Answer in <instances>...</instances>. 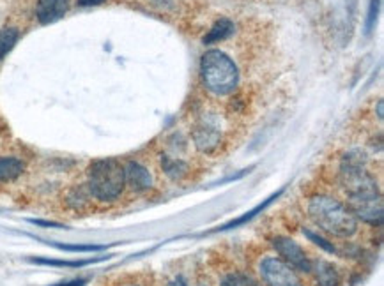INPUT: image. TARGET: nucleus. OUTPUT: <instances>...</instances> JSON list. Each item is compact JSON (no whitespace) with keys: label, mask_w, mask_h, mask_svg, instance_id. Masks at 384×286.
I'll return each mask as SVG.
<instances>
[{"label":"nucleus","mask_w":384,"mask_h":286,"mask_svg":"<svg viewBox=\"0 0 384 286\" xmlns=\"http://www.w3.org/2000/svg\"><path fill=\"white\" fill-rule=\"evenodd\" d=\"M198 286H207V285H198Z\"/></svg>","instance_id":"cd10ccee"},{"label":"nucleus","mask_w":384,"mask_h":286,"mask_svg":"<svg viewBox=\"0 0 384 286\" xmlns=\"http://www.w3.org/2000/svg\"><path fill=\"white\" fill-rule=\"evenodd\" d=\"M377 117L383 119V101H379V105H377Z\"/></svg>","instance_id":"393cba45"},{"label":"nucleus","mask_w":384,"mask_h":286,"mask_svg":"<svg viewBox=\"0 0 384 286\" xmlns=\"http://www.w3.org/2000/svg\"><path fill=\"white\" fill-rule=\"evenodd\" d=\"M125 286H138V285H125Z\"/></svg>","instance_id":"bb28decb"},{"label":"nucleus","mask_w":384,"mask_h":286,"mask_svg":"<svg viewBox=\"0 0 384 286\" xmlns=\"http://www.w3.org/2000/svg\"><path fill=\"white\" fill-rule=\"evenodd\" d=\"M273 248L276 249L280 258L284 260L287 265H291L294 271L310 272L312 260L308 258L305 249H303L296 240L289 239V237H276V239L273 240Z\"/></svg>","instance_id":"423d86ee"},{"label":"nucleus","mask_w":384,"mask_h":286,"mask_svg":"<svg viewBox=\"0 0 384 286\" xmlns=\"http://www.w3.org/2000/svg\"><path fill=\"white\" fill-rule=\"evenodd\" d=\"M105 0H78V6H99Z\"/></svg>","instance_id":"b1692460"},{"label":"nucleus","mask_w":384,"mask_h":286,"mask_svg":"<svg viewBox=\"0 0 384 286\" xmlns=\"http://www.w3.org/2000/svg\"><path fill=\"white\" fill-rule=\"evenodd\" d=\"M280 194H282V191H278V193H275V194H271V196L268 198V200L264 201V203H260V205H257L255 209H252V210H248V212L245 214V216H241V217H237V219H234V221H230V223H227V224H223V226H221V228H218L220 230V232H223V230H230V228H237V226H241V224H245L246 221H250V219H253V217L257 216V214L259 212H262V210L266 209V207L269 205V203H273V200H276V198L280 196ZM216 230V232H218Z\"/></svg>","instance_id":"4468645a"},{"label":"nucleus","mask_w":384,"mask_h":286,"mask_svg":"<svg viewBox=\"0 0 384 286\" xmlns=\"http://www.w3.org/2000/svg\"><path fill=\"white\" fill-rule=\"evenodd\" d=\"M109 256H103V258H93V260H78V262H67V260H48V258H32V262L39 263V265H54V267H83V265H89V263H96L99 260H105Z\"/></svg>","instance_id":"dca6fc26"},{"label":"nucleus","mask_w":384,"mask_h":286,"mask_svg":"<svg viewBox=\"0 0 384 286\" xmlns=\"http://www.w3.org/2000/svg\"><path fill=\"white\" fill-rule=\"evenodd\" d=\"M125 178L129 190L135 193H144L152 187V177L144 165L136 161H129L125 168Z\"/></svg>","instance_id":"6e6552de"},{"label":"nucleus","mask_w":384,"mask_h":286,"mask_svg":"<svg viewBox=\"0 0 384 286\" xmlns=\"http://www.w3.org/2000/svg\"><path fill=\"white\" fill-rule=\"evenodd\" d=\"M87 187L96 200H117L126 187L125 167L115 159H97L89 167Z\"/></svg>","instance_id":"20e7f679"},{"label":"nucleus","mask_w":384,"mask_h":286,"mask_svg":"<svg viewBox=\"0 0 384 286\" xmlns=\"http://www.w3.org/2000/svg\"><path fill=\"white\" fill-rule=\"evenodd\" d=\"M67 9H70V0H38L35 15L39 24L48 25L63 18Z\"/></svg>","instance_id":"1a4fd4ad"},{"label":"nucleus","mask_w":384,"mask_h":286,"mask_svg":"<svg viewBox=\"0 0 384 286\" xmlns=\"http://www.w3.org/2000/svg\"><path fill=\"white\" fill-rule=\"evenodd\" d=\"M193 142L195 147L204 154H211L220 147L221 133L216 124H213L211 120H200L193 131Z\"/></svg>","instance_id":"0eeeda50"},{"label":"nucleus","mask_w":384,"mask_h":286,"mask_svg":"<svg viewBox=\"0 0 384 286\" xmlns=\"http://www.w3.org/2000/svg\"><path fill=\"white\" fill-rule=\"evenodd\" d=\"M19 37L18 28L15 27H6L0 31V60L9 53V51L15 48L16 41Z\"/></svg>","instance_id":"2eb2a0df"},{"label":"nucleus","mask_w":384,"mask_h":286,"mask_svg":"<svg viewBox=\"0 0 384 286\" xmlns=\"http://www.w3.org/2000/svg\"><path fill=\"white\" fill-rule=\"evenodd\" d=\"M86 279H73V281H67V283H58V285L54 286H86Z\"/></svg>","instance_id":"5701e85b"},{"label":"nucleus","mask_w":384,"mask_h":286,"mask_svg":"<svg viewBox=\"0 0 384 286\" xmlns=\"http://www.w3.org/2000/svg\"><path fill=\"white\" fill-rule=\"evenodd\" d=\"M25 165L22 159L13 155H0V182H11L24 174Z\"/></svg>","instance_id":"9b49d317"},{"label":"nucleus","mask_w":384,"mask_h":286,"mask_svg":"<svg viewBox=\"0 0 384 286\" xmlns=\"http://www.w3.org/2000/svg\"><path fill=\"white\" fill-rule=\"evenodd\" d=\"M200 74L206 89L214 96H229L237 89L239 69L221 50H209L200 60Z\"/></svg>","instance_id":"7ed1b4c3"},{"label":"nucleus","mask_w":384,"mask_h":286,"mask_svg":"<svg viewBox=\"0 0 384 286\" xmlns=\"http://www.w3.org/2000/svg\"><path fill=\"white\" fill-rule=\"evenodd\" d=\"M234 34V24L230 19L221 18L218 19L216 24L211 27V31L207 32V35L204 37V44H213V43H220L223 39L230 37Z\"/></svg>","instance_id":"f8f14e48"},{"label":"nucleus","mask_w":384,"mask_h":286,"mask_svg":"<svg viewBox=\"0 0 384 286\" xmlns=\"http://www.w3.org/2000/svg\"><path fill=\"white\" fill-rule=\"evenodd\" d=\"M32 224H38V226H50V228H63V224L51 223V221H41V219H31Z\"/></svg>","instance_id":"4be33fe9"},{"label":"nucleus","mask_w":384,"mask_h":286,"mask_svg":"<svg viewBox=\"0 0 384 286\" xmlns=\"http://www.w3.org/2000/svg\"><path fill=\"white\" fill-rule=\"evenodd\" d=\"M260 276L268 286H303L298 272L275 256H268L260 262Z\"/></svg>","instance_id":"39448f33"},{"label":"nucleus","mask_w":384,"mask_h":286,"mask_svg":"<svg viewBox=\"0 0 384 286\" xmlns=\"http://www.w3.org/2000/svg\"><path fill=\"white\" fill-rule=\"evenodd\" d=\"M221 286H262L255 278L245 272H232V274L225 276Z\"/></svg>","instance_id":"f3484780"},{"label":"nucleus","mask_w":384,"mask_h":286,"mask_svg":"<svg viewBox=\"0 0 384 286\" xmlns=\"http://www.w3.org/2000/svg\"><path fill=\"white\" fill-rule=\"evenodd\" d=\"M338 175L347 194V209L354 217L369 224L383 223V196L376 178L367 171V155L360 151L347 152Z\"/></svg>","instance_id":"f257e3e1"},{"label":"nucleus","mask_w":384,"mask_h":286,"mask_svg":"<svg viewBox=\"0 0 384 286\" xmlns=\"http://www.w3.org/2000/svg\"><path fill=\"white\" fill-rule=\"evenodd\" d=\"M161 168H163L165 174L172 178V180H181L188 175L190 168H188L186 162L179 158H170V155H163L161 158Z\"/></svg>","instance_id":"ddd939ff"},{"label":"nucleus","mask_w":384,"mask_h":286,"mask_svg":"<svg viewBox=\"0 0 384 286\" xmlns=\"http://www.w3.org/2000/svg\"><path fill=\"white\" fill-rule=\"evenodd\" d=\"M48 244L57 249H63V251H71V253L103 251V249H105V246H93V244H55V242H48Z\"/></svg>","instance_id":"a211bd4d"},{"label":"nucleus","mask_w":384,"mask_h":286,"mask_svg":"<svg viewBox=\"0 0 384 286\" xmlns=\"http://www.w3.org/2000/svg\"><path fill=\"white\" fill-rule=\"evenodd\" d=\"M172 286H186V285H184V281H183V279H177V281H175V283H174V285H172Z\"/></svg>","instance_id":"a878e982"},{"label":"nucleus","mask_w":384,"mask_h":286,"mask_svg":"<svg viewBox=\"0 0 384 286\" xmlns=\"http://www.w3.org/2000/svg\"><path fill=\"white\" fill-rule=\"evenodd\" d=\"M308 216L322 232L349 239L358 232V219L342 201L331 196H314L308 203Z\"/></svg>","instance_id":"f03ea898"},{"label":"nucleus","mask_w":384,"mask_h":286,"mask_svg":"<svg viewBox=\"0 0 384 286\" xmlns=\"http://www.w3.org/2000/svg\"><path fill=\"white\" fill-rule=\"evenodd\" d=\"M70 203L74 209H83L87 205V194L83 187H77L70 193Z\"/></svg>","instance_id":"aec40b11"},{"label":"nucleus","mask_w":384,"mask_h":286,"mask_svg":"<svg viewBox=\"0 0 384 286\" xmlns=\"http://www.w3.org/2000/svg\"><path fill=\"white\" fill-rule=\"evenodd\" d=\"M379 4L381 0H370V8H369V16H367V34H370L376 25L377 12H379Z\"/></svg>","instance_id":"412c9836"},{"label":"nucleus","mask_w":384,"mask_h":286,"mask_svg":"<svg viewBox=\"0 0 384 286\" xmlns=\"http://www.w3.org/2000/svg\"><path fill=\"white\" fill-rule=\"evenodd\" d=\"M310 272L314 274L319 286H338V283H340V274H338L337 267L326 260H314L310 265Z\"/></svg>","instance_id":"9d476101"},{"label":"nucleus","mask_w":384,"mask_h":286,"mask_svg":"<svg viewBox=\"0 0 384 286\" xmlns=\"http://www.w3.org/2000/svg\"><path fill=\"white\" fill-rule=\"evenodd\" d=\"M303 233L308 237V239L312 240V242L315 244V246H319V248H322L324 251L328 253H337V248L333 246V242H330V240H326L324 237L317 235V233H314L312 230H303Z\"/></svg>","instance_id":"6ab92c4d"}]
</instances>
